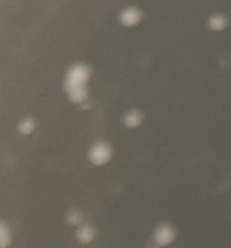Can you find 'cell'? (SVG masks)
<instances>
[{
	"label": "cell",
	"mask_w": 231,
	"mask_h": 248,
	"mask_svg": "<svg viewBox=\"0 0 231 248\" xmlns=\"http://www.w3.org/2000/svg\"><path fill=\"white\" fill-rule=\"evenodd\" d=\"M140 116L137 112H132L127 117V124L129 126H136L140 122Z\"/></svg>",
	"instance_id": "obj_8"
},
{
	"label": "cell",
	"mask_w": 231,
	"mask_h": 248,
	"mask_svg": "<svg viewBox=\"0 0 231 248\" xmlns=\"http://www.w3.org/2000/svg\"><path fill=\"white\" fill-rule=\"evenodd\" d=\"M11 242V234L10 231L4 223L0 226V247L1 248H6L9 246Z\"/></svg>",
	"instance_id": "obj_5"
},
{
	"label": "cell",
	"mask_w": 231,
	"mask_h": 248,
	"mask_svg": "<svg viewBox=\"0 0 231 248\" xmlns=\"http://www.w3.org/2000/svg\"><path fill=\"white\" fill-rule=\"evenodd\" d=\"M32 128H33V124H32V122L31 121H27V122H25L23 125H22V127H21V129H22V131H24L25 133H28V132H30L31 130H32Z\"/></svg>",
	"instance_id": "obj_10"
},
{
	"label": "cell",
	"mask_w": 231,
	"mask_h": 248,
	"mask_svg": "<svg viewBox=\"0 0 231 248\" xmlns=\"http://www.w3.org/2000/svg\"><path fill=\"white\" fill-rule=\"evenodd\" d=\"M110 157V150L106 144L100 143L96 145L90 152V159L97 165H102L106 163Z\"/></svg>",
	"instance_id": "obj_3"
},
{
	"label": "cell",
	"mask_w": 231,
	"mask_h": 248,
	"mask_svg": "<svg viewBox=\"0 0 231 248\" xmlns=\"http://www.w3.org/2000/svg\"><path fill=\"white\" fill-rule=\"evenodd\" d=\"M210 24H211V28H213L214 30H220L224 28L225 25H226V20L223 16H214L211 18Z\"/></svg>",
	"instance_id": "obj_7"
},
{
	"label": "cell",
	"mask_w": 231,
	"mask_h": 248,
	"mask_svg": "<svg viewBox=\"0 0 231 248\" xmlns=\"http://www.w3.org/2000/svg\"><path fill=\"white\" fill-rule=\"evenodd\" d=\"M139 18V13L136 9L127 10L123 14L122 21L126 25H134Z\"/></svg>",
	"instance_id": "obj_6"
},
{
	"label": "cell",
	"mask_w": 231,
	"mask_h": 248,
	"mask_svg": "<svg viewBox=\"0 0 231 248\" xmlns=\"http://www.w3.org/2000/svg\"><path fill=\"white\" fill-rule=\"evenodd\" d=\"M95 236L94 229L89 226H83L77 232V238L82 244H88Z\"/></svg>",
	"instance_id": "obj_4"
},
{
	"label": "cell",
	"mask_w": 231,
	"mask_h": 248,
	"mask_svg": "<svg viewBox=\"0 0 231 248\" xmlns=\"http://www.w3.org/2000/svg\"><path fill=\"white\" fill-rule=\"evenodd\" d=\"M88 77V70L83 66H77L69 74L67 87L74 101L81 102L85 97L83 85Z\"/></svg>",
	"instance_id": "obj_1"
},
{
	"label": "cell",
	"mask_w": 231,
	"mask_h": 248,
	"mask_svg": "<svg viewBox=\"0 0 231 248\" xmlns=\"http://www.w3.org/2000/svg\"><path fill=\"white\" fill-rule=\"evenodd\" d=\"M174 236L173 228L169 225H162L157 228L154 235V241L157 247H164L170 245L174 240Z\"/></svg>",
	"instance_id": "obj_2"
},
{
	"label": "cell",
	"mask_w": 231,
	"mask_h": 248,
	"mask_svg": "<svg viewBox=\"0 0 231 248\" xmlns=\"http://www.w3.org/2000/svg\"><path fill=\"white\" fill-rule=\"evenodd\" d=\"M68 222L71 225H78L81 222V214L78 211H72L69 214Z\"/></svg>",
	"instance_id": "obj_9"
}]
</instances>
